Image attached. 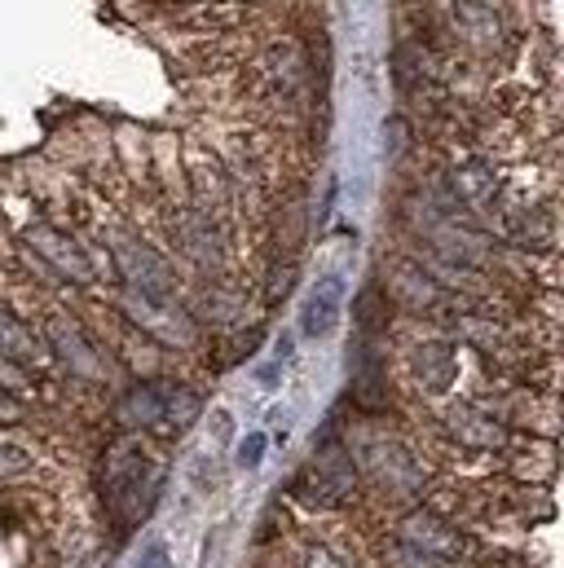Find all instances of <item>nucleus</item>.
<instances>
[{"label":"nucleus","instance_id":"1","mask_svg":"<svg viewBox=\"0 0 564 568\" xmlns=\"http://www.w3.org/2000/svg\"><path fill=\"white\" fill-rule=\"evenodd\" d=\"M194 415H199V397L190 388H181V384H141L120 402V424L129 427H185Z\"/></svg>","mask_w":564,"mask_h":568},{"label":"nucleus","instance_id":"2","mask_svg":"<svg viewBox=\"0 0 564 568\" xmlns=\"http://www.w3.org/2000/svg\"><path fill=\"white\" fill-rule=\"evenodd\" d=\"M150 480V458L138 440H120L107 454V503L120 520H138L141 516V489Z\"/></svg>","mask_w":564,"mask_h":568},{"label":"nucleus","instance_id":"3","mask_svg":"<svg viewBox=\"0 0 564 568\" xmlns=\"http://www.w3.org/2000/svg\"><path fill=\"white\" fill-rule=\"evenodd\" d=\"M353 485H357L353 454H349L340 440H322V445L313 449V463H309V476H304L309 498L335 507V503H344V498L353 494Z\"/></svg>","mask_w":564,"mask_h":568},{"label":"nucleus","instance_id":"4","mask_svg":"<svg viewBox=\"0 0 564 568\" xmlns=\"http://www.w3.org/2000/svg\"><path fill=\"white\" fill-rule=\"evenodd\" d=\"M27 247H31L58 278L80 283V286L93 283V265H89V256L80 252V243H75L71 234H62V230H53V225H31V230H27Z\"/></svg>","mask_w":564,"mask_h":568},{"label":"nucleus","instance_id":"5","mask_svg":"<svg viewBox=\"0 0 564 568\" xmlns=\"http://www.w3.org/2000/svg\"><path fill=\"white\" fill-rule=\"evenodd\" d=\"M115 261H120L124 283L133 286L138 295L172 300V270H168V261H163L154 247H145L138 239H124V243L115 247Z\"/></svg>","mask_w":564,"mask_h":568},{"label":"nucleus","instance_id":"6","mask_svg":"<svg viewBox=\"0 0 564 568\" xmlns=\"http://www.w3.org/2000/svg\"><path fill=\"white\" fill-rule=\"evenodd\" d=\"M397 542H411V547H420L427 556L445 560V565L467 551L463 534H459L454 525H445L441 516H432V511H411V516L397 525Z\"/></svg>","mask_w":564,"mask_h":568},{"label":"nucleus","instance_id":"7","mask_svg":"<svg viewBox=\"0 0 564 568\" xmlns=\"http://www.w3.org/2000/svg\"><path fill=\"white\" fill-rule=\"evenodd\" d=\"M44 335H49V344H53V353L71 366V375H84V379H102L107 375V366H102V357H98V348L89 344V335L71 322V317H62V313H53L49 322H44Z\"/></svg>","mask_w":564,"mask_h":568},{"label":"nucleus","instance_id":"8","mask_svg":"<svg viewBox=\"0 0 564 568\" xmlns=\"http://www.w3.org/2000/svg\"><path fill=\"white\" fill-rule=\"evenodd\" d=\"M340 304H344V278L340 274H326L322 283L309 291V300L300 308V331L309 339H322L340 322Z\"/></svg>","mask_w":564,"mask_h":568},{"label":"nucleus","instance_id":"9","mask_svg":"<svg viewBox=\"0 0 564 568\" xmlns=\"http://www.w3.org/2000/svg\"><path fill=\"white\" fill-rule=\"evenodd\" d=\"M371 454H375V471H380L384 485H393V489H415V485H420V467H415V458H411L402 445L375 440Z\"/></svg>","mask_w":564,"mask_h":568},{"label":"nucleus","instance_id":"10","mask_svg":"<svg viewBox=\"0 0 564 568\" xmlns=\"http://www.w3.org/2000/svg\"><path fill=\"white\" fill-rule=\"evenodd\" d=\"M415 371H420L423 388L441 393L450 379H454V353L445 344H423L420 357H415Z\"/></svg>","mask_w":564,"mask_h":568},{"label":"nucleus","instance_id":"11","mask_svg":"<svg viewBox=\"0 0 564 568\" xmlns=\"http://www.w3.org/2000/svg\"><path fill=\"white\" fill-rule=\"evenodd\" d=\"M454 436L463 445H476V449H498L503 445V427L494 419H485V415H476V410H459L454 415Z\"/></svg>","mask_w":564,"mask_h":568},{"label":"nucleus","instance_id":"12","mask_svg":"<svg viewBox=\"0 0 564 568\" xmlns=\"http://www.w3.org/2000/svg\"><path fill=\"white\" fill-rule=\"evenodd\" d=\"M0 353H4L9 362H18V366L36 357V335H31L13 313H4V308H0Z\"/></svg>","mask_w":564,"mask_h":568},{"label":"nucleus","instance_id":"13","mask_svg":"<svg viewBox=\"0 0 564 568\" xmlns=\"http://www.w3.org/2000/svg\"><path fill=\"white\" fill-rule=\"evenodd\" d=\"M274 84H282V93H295L304 84V58L295 53V44H274L270 58H265Z\"/></svg>","mask_w":564,"mask_h":568},{"label":"nucleus","instance_id":"14","mask_svg":"<svg viewBox=\"0 0 564 568\" xmlns=\"http://www.w3.org/2000/svg\"><path fill=\"white\" fill-rule=\"evenodd\" d=\"M454 22H463V31L481 36V40H494L503 18H498V9H494L490 0H463V4L454 9Z\"/></svg>","mask_w":564,"mask_h":568},{"label":"nucleus","instance_id":"15","mask_svg":"<svg viewBox=\"0 0 564 568\" xmlns=\"http://www.w3.org/2000/svg\"><path fill=\"white\" fill-rule=\"evenodd\" d=\"M454 185H459L472 203H485V199L494 194V176H490V168H481V163L459 168V172H454Z\"/></svg>","mask_w":564,"mask_h":568},{"label":"nucleus","instance_id":"16","mask_svg":"<svg viewBox=\"0 0 564 568\" xmlns=\"http://www.w3.org/2000/svg\"><path fill=\"white\" fill-rule=\"evenodd\" d=\"M27 467H31V454H27V449H18V445H0V480L22 476Z\"/></svg>","mask_w":564,"mask_h":568},{"label":"nucleus","instance_id":"17","mask_svg":"<svg viewBox=\"0 0 564 568\" xmlns=\"http://www.w3.org/2000/svg\"><path fill=\"white\" fill-rule=\"evenodd\" d=\"M265 432H252L243 445H239V467H261V458H265Z\"/></svg>","mask_w":564,"mask_h":568},{"label":"nucleus","instance_id":"18","mask_svg":"<svg viewBox=\"0 0 564 568\" xmlns=\"http://www.w3.org/2000/svg\"><path fill=\"white\" fill-rule=\"evenodd\" d=\"M0 388H4V393H22V388H27L22 366H18V362H9L4 353H0Z\"/></svg>","mask_w":564,"mask_h":568},{"label":"nucleus","instance_id":"19","mask_svg":"<svg viewBox=\"0 0 564 568\" xmlns=\"http://www.w3.org/2000/svg\"><path fill=\"white\" fill-rule=\"evenodd\" d=\"M304 568H349L335 551H326V547H318V551H309V560H304Z\"/></svg>","mask_w":564,"mask_h":568},{"label":"nucleus","instance_id":"20","mask_svg":"<svg viewBox=\"0 0 564 568\" xmlns=\"http://www.w3.org/2000/svg\"><path fill=\"white\" fill-rule=\"evenodd\" d=\"M18 419H22V406H18V397L0 388V424H18Z\"/></svg>","mask_w":564,"mask_h":568}]
</instances>
